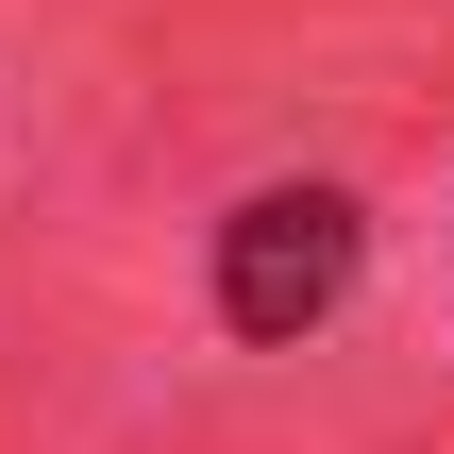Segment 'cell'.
<instances>
[{
  "label": "cell",
  "mask_w": 454,
  "mask_h": 454,
  "mask_svg": "<svg viewBox=\"0 0 454 454\" xmlns=\"http://www.w3.org/2000/svg\"><path fill=\"white\" fill-rule=\"evenodd\" d=\"M354 270H371L354 185H253V202L219 219V337H236V354H303V337L354 303Z\"/></svg>",
  "instance_id": "obj_1"
}]
</instances>
